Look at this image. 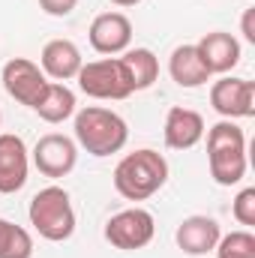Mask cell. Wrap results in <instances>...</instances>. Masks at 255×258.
Instances as JSON below:
<instances>
[{"instance_id": "6da1fadb", "label": "cell", "mask_w": 255, "mask_h": 258, "mask_svg": "<svg viewBox=\"0 0 255 258\" xmlns=\"http://www.w3.org/2000/svg\"><path fill=\"white\" fill-rule=\"evenodd\" d=\"M114 189L123 195L126 201H147L150 195H156L165 180H168V162L162 153L141 147L135 153H126L117 168H114Z\"/></svg>"}, {"instance_id": "7a4b0ae2", "label": "cell", "mask_w": 255, "mask_h": 258, "mask_svg": "<svg viewBox=\"0 0 255 258\" xmlns=\"http://www.w3.org/2000/svg\"><path fill=\"white\" fill-rule=\"evenodd\" d=\"M210 177L219 186H234L246 174V135L231 120H219L207 129Z\"/></svg>"}, {"instance_id": "3957f363", "label": "cell", "mask_w": 255, "mask_h": 258, "mask_svg": "<svg viewBox=\"0 0 255 258\" xmlns=\"http://www.w3.org/2000/svg\"><path fill=\"white\" fill-rule=\"evenodd\" d=\"M75 141L90 156H111L126 147L129 126L117 111L102 105H87L75 114Z\"/></svg>"}, {"instance_id": "277c9868", "label": "cell", "mask_w": 255, "mask_h": 258, "mask_svg": "<svg viewBox=\"0 0 255 258\" xmlns=\"http://www.w3.org/2000/svg\"><path fill=\"white\" fill-rule=\"evenodd\" d=\"M27 216H30V225L36 228V234L51 243H63L75 234V210H72L69 192L63 186L39 189L30 198Z\"/></svg>"}, {"instance_id": "5b68a950", "label": "cell", "mask_w": 255, "mask_h": 258, "mask_svg": "<svg viewBox=\"0 0 255 258\" xmlns=\"http://www.w3.org/2000/svg\"><path fill=\"white\" fill-rule=\"evenodd\" d=\"M78 87L93 96V99H126L132 96V84L120 57H102V60H90L78 69Z\"/></svg>"}, {"instance_id": "8992f818", "label": "cell", "mask_w": 255, "mask_h": 258, "mask_svg": "<svg viewBox=\"0 0 255 258\" xmlns=\"http://www.w3.org/2000/svg\"><path fill=\"white\" fill-rule=\"evenodd\" d=\"M156 234V219L144 207H126L105 222V240L114 249H144Z\"/></svg>"}, {"instance_id": "52a82bcc", "label": "cell", "mask_w": 255, "mask_h": 258, "mask_svg": "<svg viewBox=\"0 0 255 258\" xmlns=\"http://www.w3.org/2000/svg\"><path fill=\"white\" fill-rule=\"evenodd\" d=\"M0 78H3V90L15 102H21L27 108H36V102L42 99V93L48 87L45 72L33 63V60H27V57H12L9 63L3 66Z\"/></svg>"}, {"instance_id": "ba28073f", "label": "cell", "mask_w": 255, "mask_h": 258, "mask_svg": "<svg viewBox=\"0 0 255 258\" xmlns=\"http://www.w3.org/2000/svg\"><path fill=\"white\" fill-rule=\"evenodd\" d=\"M210 105L225 120L252 117L255 114V84L246 78H219L210 87Z\"/></svg>"}, {"instance_id": "9c48e42d", "label": "cell", "mask_w": 255, "mask_h": 258, "mask_svg": "<svg viewBox=\"0 0 255 258\" xmlns=\"http://www.w3.org/2000/svg\"><path fill=\"white\" fill-rule=\"evenodd\" d=\"M78 162V147L69 135L60 132H48L36 141L33 147V165L45 174V177H66Z\"/></svg>"}, {"instance_id": "30bf717a", "label": "cell", "mask_w": 255, "mask_h": 258, "mask_svg": "<svg viewBox=\"0 0 255 258\" xmlns=\"http://www.w3.org/2000/svg\"><path fill=\"white\" fill-rule=\"evenodd\" d=\"M27 171H30V156L21 135L0 132V192H18L27 183Z\"/></svg>"}, {"instance_id": "8fae6325", "label": "cell", "mask_w": 255, "mask_h": 258, "mask_svg": "<svg viewBox=\"0 0 255 258\" xmlns=\"http://www.w3.org/2000/svg\"><path fill=\"white\" fill-rule=\"evenodd\" d=\"M90 45L99 54H123L132 42V21L123 12H102L90 24Z\"/></svg>"}, {"instance_id": "7c38bea8", "label": "cell", "mask_w": 255, "mask_h": 258, "mask_svg": "<svg viewBox=\"0 0 255 258\" xmlns=\"http://www.w3.org/2000/svg\"><path fill=\"white\" fill-rule=\"evenodd\" d=\"M195 48H198V57L207 66L210 75H225V72H231L240 63V42L231 33H225V30L204 33L195 42Z\"/></svg>"}, {"instance_id": "4fadbf2b", "label": "cell", "mask_w": 255, "mask_h": 258, "mask_svg": "<svg viewBox=\"0 0 255 258\" xmlns=\"http://www.w3.org/2000/svg\"><path fill=\"white\" fill-rule=\"evenodd\" d=\"M219 237H222L219 222L213 216H201V213L186 216L177 225V231H174V240H177V246L186 255H207V252H213Z\"/></svg>"}, {"instance_id": "5bb4252c", "label": "cell", "mask_w": 255, "mask_h": 258, "mask_svg": "<svg viewBox=\"0 0 255 258\" xmlns=\"http://www.w3.org/2000/svg\"><path fill=\"white\" fill-rule=\"evenodd\" d=\"M162 135H165V144L171 150H189V147H195L204 138V117L198 111H192V108L174 105L165 114Z\"/></svg>"}, {"instance_id": "9a60e30c", "label": "cell", "mask_w": 255, "mask_h": 258, "mask_svg": "<svg viewBox=\"0 0 255 258\" xmlns=\"http://www.w3.org/2000/svg\"><path fill=\"white\" fill-rule=\"evenodd\" d=\"M39 63H42V72L48 78L69 81L84 66V57H81V51L72 39H51V42H45V48L39 54Z\"/></svg>"}, {"instance_id": "2e32d148", "label": "cell", "mask_w": 255, "mask_h": 258, "mask_svg": "<svg viewBox=\"0 0 255 258\" xmlns=\"http://www.w3.org/2000/svg\"><path fill=\"white\" fill-rule=\"evenodd\" d=\"M168 75L174 78L177 87H186V90L201 87V84L210 81V72H207V66L201 63L195 45H177L171 51V57H168Z\"/></svg>"}, {"instance_id": "e0dca14e", "label": "cell", "mask_w": 255, "mask_h": 258, "mask_svg": "<svg viewBox=\"0 0 255 258\" xmlns=\"http://www.w3.org/2000/svg\"><path fill=\"white\" fill-rule=\"evenodd\" d=\"M120 63L129 75V84H132V93L138 90H150L159 78V60L150 48H126Z\"/></svg>"}, {"instance_id": "ac0fdd59", "label": "cell", "mask_w": 255, "mask_h": 258, "mask_svg": "<svg viewBox=\"0 0 255 258\" xmlns=\"http://www.w3.org/2000/svg\"><path fill=\"white\" fill-rule=\"evenodd\" d=\"M33 111L45 123H63L66 117L75 114V93L60 81H48V87H45V93H42V99L36 102Z\"/></svg>"}, {"instance_id": "d6986e66", "label": "cell", "mask_w": 255, "mask_h": 258, "mask_svg": "<svg viewBox=\"0 0 255 258\" xmlns=\"http://www.w3.org/2000/svg\"><path fill=\"white\" fill-rule=\"evenodd\" d=\"M0 258H33L30 231L9 219H0Z\"/></svg>"}, {"instance_id": "ffe728a7", "label": "cell", "mask_w": 255, "mask_h": 258, "mask_svg": "<svg viewBox=\"0 0 255 258\" xmlns=\"http://www.w3.org/2000/svg\"><path fill=\"white\" fill-rule=\"evenodd\" d=\"M213 252H216V258H255V234L252 231L222 234Z\"/></svg>"}, {"instance_id": "44dd1931", "label": "cell", "mask_w": 255, "mask_h": 258, "mask_svg": "<svg viewBox=\"0 0 255 258\" xmlns=\"http://www.w3.org/2000/svg\"><path fill=\"white\" fill-rule=\"evenodd\" d=\"M231 213H234V219L240 225H246V228L255 225V189L252 186H246V189L237 192L234 204H231Z\"/></svg>"}, {"instance_id": "7402d4cb", "label": "cell", "mask_w": 255, "mask_h": 258, "mask_svg": "<svg viewBox=\"0 0 255 258\" xmlns=\"http://www.w3.org/2000/svg\"><path fill=\"white\" fill-rule=\"evenodd\" d=\"M75 6H78V0H39V9L51 18H66Z\"/></svg>"}, {"instance_id": "603a6c76", "label": "cell", "mask_w": 255, "mask_h": 258, "mask_svg": "<svg viewBox=\"0 0 255 258\" xmlns=\"http://www.w3.org/2000/svg\"><path fill=\"white\" fill-rule=\"evenodd\" d=\"M240 30H243V36H246V42H255V9H246V12H243Z\"/></svg>"}, {"instance_id": "cb8c5ba5", "label": "cell", "mask_w": 255, "mask_h": 258, "mask_svg": "<svg viewBox=\"0 0 255 258\" xmlns=\"http://www.w3.org/2000/svg\"><path fill=\"white\" fill-rule=\"evenodd\" d=\"M114 6H135V3H141V0H111Z\"/></svg>"}, {"instance_id": "d4e9b609", "label": "cell", "mask_w": 255, "mask_h": 258, "mask_svg": "<svg viewBox=\"0 0 255 258\" xmlns=\"http://www.w3.org/2000/svg\"><path fill=\"white\" fill-rule=\"evenodd\" d=\"M0 123H3V114H0Z\"/></svg>"}]
</instances>
